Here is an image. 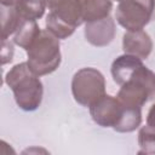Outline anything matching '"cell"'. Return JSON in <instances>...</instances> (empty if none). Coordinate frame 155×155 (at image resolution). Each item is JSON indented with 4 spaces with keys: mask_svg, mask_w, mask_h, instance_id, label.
I'll return each mask as SVG.
<instances>
[{
    "mask_svg": "<svg viewBox=\"0 0 155 155\" xmlns=\"http://www.w3.org/2000/svg\"><path fill=\"white\" fill-rule=\"evenodd\" d=\"M21 18L25 21H36L41 18L46 10L45 0H18L15 5Z\"/></svg>",
    "mask_w": 155,
    "mask_h": 155,
    "instance_id": "13",
    "label": "cell"
},
{
    "mask_svg": "<svg viewBox=\"0 0 155 155\" xmlns=\"http://www.w3.org/2000/svg\"><path fill=\"white\" fill-rule=\"evenodd\" d=\"M147 125L155 127V103L150 107L148 115H147Z\"/></svg>",
    "mask_w": 155,
    "mask_h": 155,
    "instance_id": "17",
    "label": "cell"
},
{
    "mask_svg": "<svg viewBox=\"0 0 155 155\" xmlns=\"http://www.w3.org/2000/svg\"><path fill=\"white\" fill-rule=\"evenodd\" d=\"M116 97L126 105L142 108L147 102L155 101V73L144 64L120 85Z\"/></svg>",
    "mask_w": 155,
    "mask_h": 155,
    "instance_id": "3",
    "label": "cell"
},
{
    "mask_svg": "<svg viewBox=\"0 0 155 155\" xmlns=\"http://www.w3.org/2000/svg\"><path fill=\"white\" fill-rule=\"evenodd\" d=\"M85 0H59L50 12L64 24L76 29L84 23Z\"/></svg>",
    "mask_w": 155,
    "mask_h": 155,
    "instance_id": "8",
    "label": "cell"
},
{
    "mask_svg": "<svg viewBox=\"0 0 155 155\" xmlns=\"http://www.w3.org/2000/svg\"><path fill=\"white\" fill-rule=\"evenodd\" d=\"M122 50L127 54L147 59L153 51V40L150 35L142 30H127L122 36Z\"/></svg>",
    "mask_w": 155,
    "mask_h": 155,
    "instance_id": "9",
    "label": "cell"
},
{
    "mask_svg": "<svg viewBox=\"0 0 155 155\" xmlns=\"http://www.w3.org/2000/svg\"><path fill=\"white\" fill-rule=\"evenodd\" d=\"M71 93L74 99L82 107H91L105 93V79L94 68L79 69L71 79Z\"/></svg>",
    "mask_w": 155,
    "mask_h": 155,
    "instance_id": "4",
    "label": "cell"
},
{
    "mask_svg": "<svg viewBox=\"0 0 155 155\" xmlns=\"http://www.w3.org/2000/svg\"><path fill=\"white\" fill-rule=\"evenodd\" d=\"M115 1H117V2H121V1H125V0H115Z\"/></svg>",
    "mask_w": 155,
    "mask_h": 155,
    "instance_id": "20",
    "label": "cell"
},
{
    "mask_svg": "<svg viewBox=\"0 0 155 155\" xmlns=\"http://www.w3.org/2000/svg\"><path fill=\"white\" fill-rule=\"evenodd\" d=\"M113 10L111 0H85L84 2V22H94L110 16Z\"/></svg>",
    "mask_w": 155,
    "mask_h": 155,
    "instance_id": "10",
    "label": "cell"
},
{
    "mask_svg": "<svg viewBox=\"0 0 155 155\" xmlns=\"http://www.w3.org/2000/svg\"><path fill=\"white\" fill-rule=\"evenodd\" d=\"M23 22L15 6H1V40L15 34Z\"/></svg>",
    "mask_w": 155,
    "mask_h": 155,
    "instance_id": "12",
    "label": "cell"
},
{
    "mask_svg": "<svg viewBox=\"0 0 155 155\" xmlns=\"http://www.w3.org/2000/svg\"><path fill=\"white\" fill-rule=\"evenodd\" d=\"M127 105L124 104L117 97L104 94L90 107L92 120L102 127H111L115 131L120 126Z\"/></svg>",
    "mask_w": 155,
    "mask_h": 155,
    "instance_id": "6",
    "label": "cell"
},
{
    "mask_svg": "<svg viewBox=\"0 0 155 155\" xmlns=\"http://www.w3.org/2000/svg\"><path fill=\"white\" fill-rule=\"evenodd\" d=\"M2 41V48H1V64H6L12 61L13 57V44L11 41L1 40Z\"/></svg>",
    "mask_w": 155,
    "mask_h": 155,
    "instance_id": "16",
    "label": "cell"
},
{
    "mask_svg": "<svg viewBox=\"0 0 155 155\" xmlns=\"http://www.w3.org/2000/svg\"><path fill=\"white\" fill-rule=\"evenodd\" d=\"M46 29L57 39H67L69 38L75 29L64 24L63 22H61L56 16H53L51 12H48L47 17H46Z\"/></svg>",
    "mask_w": 155,
    "mask_h": 155,
    "instance_id": "14",
    "label": "cell"
},
{
    "mask_svg": "<svg viewBox=\"0 0 155 155\" xmlns=\"http://www.w3.org/2000/svg\"><path fill=\"white\" fill-rule=\"evenodd\" d=\"M27 63L35 75L44 76L53 73L62 61L59 39L47 29L41 30L36 40L27 50Z\"/></svg>",
    "mask_w": 155,
    "mask_h": 155,
    "instance_id": "2",
    "label": "cell"
},
{
    "mask_svg": "<svg viewBox=\"0 0 155 155\" xmlns=\"http://www.w3.org/2000/svg\"><path fill=\"white\" fill-rule=\"evenodd\" d=\"M40 33H41V29L36 23V21H25L15 33L13 42L27 51L36 40Z\"/></svg>",
    "mask_w": 155,
    "mask_h": 155,
    "instance_id": "11",
    "label": "cell"
},
{
    "mask_svg": "<svg viewBox=\"0 0 155 155\" xmlns=\"http://www.w3.org/2000/svg\"><path fill=\"white\" fill-rule=\"evenodd\" d=\"M39 78L27 62L13 65L6 73L5 82L12 90L16 104L24 111L36 110L42 102L44 86Z\"/></svg>",
    "mask_w": 155,
    "mask_h": 155,
    "instance_id": "1",
    "label": "cell"
},
{
    "mask_svg": "<svg viewBox=\"0 0 155 155\" xmlns=\"http://www.w3.org/2000/svg\"><path fill=\"white\" fill-rule=\"evenodd\" d=\"M18 0H0L1 6H15Z\"/></svg>",
    "mask_w": 155,
    "mask_h": 155,
    "instance_id": "18",
    "label": "cell"
},
{
    "mask_svg": "<svg viewBox=\"0 0 155 155\" xmlns=\"http://www.w3.org/2000/svg\"><path fill=\"white\" fill-rule=\"evenodd\" d=\"M139 154H155V127L145 125L138 132Z\"/></svg>",
    "mask_w": 155,
    "mask_h": 155,
    "instance_id": "15",
    "label": "cell"
},
{
    "mask_svg": "<svg viewBox=\"0 0 155 155\" xmlns=\"http://www.w3.org/2000/svg\"><path fill=\"white\" fill-rule=\"evenodd\" d=\"M85 39L96 47L108 46L115 38L116 25L115 21L109 16L99 21L88 22L85 25Z\"/></svg>",
    "mask_w": 155,
    "mask_h": 155,
    "instance_id": "7",
    "label": "cell"
},
{
    "mask_svg": "<svg viewBox=\"0 0 155 155\" xmlns=\"http://www.w3.org/2000/svg\"><path fill=\"white\" fill-rule=\"evenodd\" d=\"M59 0H45V2H46V6L48 7V10H51L57 2H58Z\"/></svg>",
    "mask_w": 155,
    "mask_h": 155,
    "instance_id": "19",
    "label": "cell"
},
{
    "mask_svg": "<svg viewBox=\"0 0 155 155\" xmlns=\"http://www.w3.org/2000/svg\"><path fill=\"white\" fill-rule=\"evenodd\" d=\"M155 0H125L119 2L115 18L126 30H142L151 19Z\"/></svg>",
    "mask_w": 155,
    "mask_h": 155,
    "instance_id": "5",
    "label": "cell"
}]
</instances>
